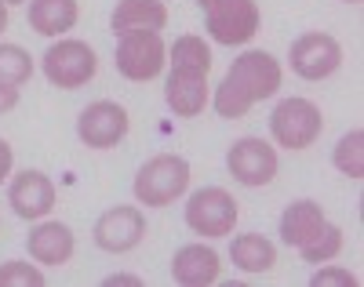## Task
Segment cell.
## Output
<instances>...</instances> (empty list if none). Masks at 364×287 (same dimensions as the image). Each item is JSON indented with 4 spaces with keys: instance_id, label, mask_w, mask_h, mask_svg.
<instances>
[{
    "instance_id": "cell-1",
    "label": "cell",
    "mask_w": 364,
    "mask_h": 287,
    "mask_svg": "<svg viewBox=\"0 0 364 287\" xmlns=\"http://www.w3.org/2000/svg\"><path fill=\"white\" fill-rule=\"evenodd\" d=\"M281 87V62L266 51H245L215 91V109L226 120L245 117L255 102L269 99Z\"/></svg>"
},
{
    "instance_id": "cell-2",
    "label": "cell",
    "mask_w": 364,
    "mask_h": 287,
    "mask_svg": "<svg viewBox=\"0 0 364 287\" xmlns=\"http://www.w3.org/2000/svg\"><path fill=\"white\" fill-rule=\"evenodd\" d=\"M190 185V164L175 153H161L154 161H146L135 175V197L146 207H164L175 197L186 193Z\"/></svg>"
},
{
    "instance_id": "cell-3",
    "label": "cell",
    "mask_w": 364,
    "mask_h": 287,
    "mask_svg": "<svg viewBox=\"0 0 364 287\" xmlns=\"http://www.w3.org/2000/svg\"><path fill=\"white\" fill-rule=\"evenodd\" d=\"M269 131H273V142L284 149H310L324 131V120L310 99H284L269 113Z\"/></svg>"
},
{
    "instance_id": "cell-4",
    "label": "cell",
    "mask_w": 364,
    "mask_h": 287,
    "mask_svg": "<svg viewBox=\"0 0 364 287\" xmlns=\"http://www.w3.org/2000/svg\"><path fill=\"white\" fill-rule=\"evenodd\" d=\"M99 70V58L84 40H58L44 51V77L63 87V91H73V87H84Z\"/></svg>"
},
{
    "instance_id": "cell-5",
    "label": "cell",
    "mask_w": 364,
    "mask_h": 287,
    "mask_svg": "<svg viewBox=\"0 0 364 287\" xmlns=\"http://www.w3.org/2000/svg\"><path fill=\"white\" fill-rule=\"evenodd\" d=\"M186 226L197 237H230L237 226V200L219 185L197 189L186 204Z\"/></svg>"
},
{
    "instance_id": "cell-6",
    "label": "cell",
    "mask_w": 364,
    "mask_h": 287,
    "mask_svg": "<svg viewBox=\"0 0 364 287\" xmlns=\"http://www.w3.org/2000/svg\"><path fill=\"white\" fill-rule=\"evenodd\" d=\"M204 22L211 40L219 44H248L259 29V4L255 0H211L204 8Z\"/></svg>"
},
{
    "instance_id": "cell-7",
    "label": "cell",
    "mask_w": 364,
    "mask_h": 287,
    "mask_svg": "<svg viewBox=\"0 0 364 287\" xmlns=\"http://www.w3.org/2000/svg\"><path fill=\"white\" fill-rule=\"evenodd\" d=\"M117 70L128 80H154L164 70V40L154 29H132L120 33L117 44Z\"/></svg>"
},
{
    "instance_id": "cell-8",
    "label": "cell",
    "mask_w": 364,
    "mask_h": 287,
    "mask_svg": "<svg viewBox=\"0 0 364 287\" xmlns=\"http://www.w3.org/2000/svg\"><path fill=\"white\" fill-rule=\"evenodd\" d=\"M288 58H291V70L302 80H324V77H331L343 66V48H339L336 37H328V33H302L291 44Z\"/></svg>"
},
{
    "instance_id": "cell-9",
    "label": "cell",
    "mask_w": 364,
    "mask_h": 287,
    "mask_svg": "<svg viewBox=\"0 0 364 287\" xmlns=\"http://www.w3.org/2000/svg\"><path fill=\"white\" fill-rule=\"evenodd\" d=\"M226 168L240 185H266L277 175V153L262 139H237L226 153Z\"/></svg>"
},
{
    "instance_id": "cell-10",
    "label": "cell",
    "mask_w": 364,
    "mask_h": 287,
    "mask_svg": "<svg viewBox=\"0 0 364 287\" xmlns=\"http://www.w3.org/2000/svg\"><path fill=\"white\" fill-rule=\"evenodd\" d=\"M77 135L87 149H109L128 135V113L117 102H91L80 120H77Z\"/></svg>"
},
{
    "instance_id": "cell-11",
    "label": "cell",
    "mask_w": 364,
    "mask_h": 287,
    "mask_svg": "<svg viewBox=\"0 0 364 287\" xmlns=\"http://www.w3.org/2000/svg\"><path fill=\"white\" fill-rule=\"evenodd\" d=\"M142 237H146V218L139 207L117 204L95 222V244L109 254H124V251L139 247Z\"/></svg>"
},
{
    "instance_id": "cell-12",
    "label": "cell",
    "mask_w": 364,
    "mask_h": 287,
    "mask_svg": "<svg viewBox=\"0 0 364 287\" xmlns=\"http://www.w3.org/2000/svg\"><path fill=\"white\" fill-rule=\"evenodd\" d=\"M8 204L15 207L18 218H44L55 207V185L44 171H22L15 175L11 189H8Z\"/></svg>"
},
{
    "instance_id": "cell-13",
    "label": "cell",
    "mask_w": 364,
    "mask_h": 287,
    "mask_svg": "<svg viewBox=\"0 0 364 287\" xmlns=\"http://www.w3.org/2000/svg\"><path fill=\"white\" fill-rule=\"evenodd\" d=\"M164 99L178 117H197L208 106V73L204 70H186L171 66V77L164 84Z\"/></svg>"
},
{
    "instance_id": "cell-14",
    "label": "cell",
    "mask_w": 364,
    "mask_h": 287,
    "mask_svg": "<svg viewBox=\"0 0 364 287\" xmlns=\"http://www.w3.org/2000/svg\"><path fill=\"white\" fill-rule=\"evenodd\" d=\"M171 276L182 287H208L219 280V254L208 244H186L175 251L171 259Z\"/></svg>"
},
{
    "instance_id": "cell-15",
    "label": "cell",
    "mask_w": 364,
    "mask_h": 287,
    "mask_svg": "<svg viewBox=\"0 0 364 287\" xmlns=\"http://www.w3.org/2000/svg\"><path fill=\"white\" fill-rule=\"evenodd\" d=\"M26 247L41 266H63L73 254V229L63 226V222H44L26 237Z\"/></svg>"
},
{
    "instance_id": "cell-16",
    "label": "cell",
    "mask_w": 364,
    "mask_h": 287,
    "mask_svg": "<svg viewBox=\"0 0 364 287\" xmlns=\"http://www.w3.org/2000/svg\"><path fill=\"white\" fill-rule=\"evenodd\" d=\"M321 226H324L321 204H314V200H295V204H288L284 215H281V240H284L288 247H302V244H310V240L321 233Z\"/></svg>"
},
{
    "instance_id": "cell-17",
    "label": "cell",
    "mask_w": 364,
    "mask_h": 287,
    "mask_svg": "<svg viewBox=\"0 0 364 287\" xmlns=\"http://www.w3.org/2000/svg\"><path fill=\"white\" fill-rule=\"evenodd\" d=\"M113 33H132V29H164L168 26V11L157 0H120L113 8Z\"/></svg>"
},
{
    "instance_id": "cell-18",
    "label": "cell",
    "mask_w": 364,
    "mask_h": 287,
    "mask_svg": "<svg viewBox=\"0 0 364 287\" xmlns=\"http://www.w3.org/2000/svg\"><path fill=\"white\" fill-rule=\"evenodd\" d=\"M29 26H33L41 37L70 33L77 26V0H33V4H29Z\"/></svg>"
},
{
    "instance_id": "cell-19",
    "label": "cell",
    "mask_w": 364,
    "mask_h": 287,
    "mask_svg": "<svg viewBox=\"0 0 364 287\" xmlns=\"http://www.w3.org/2000/svg\"><path fill=\"white\" fill-rule=\"evenodd\" d=\"M230 259L245 273H266V269L277 266V247H273L266 237H259V233H245V237H233Z\"/></svg>"
},
{
    "instance_id": "cell-20",
    "label": "cell",
    "mask_w": 364,
    "mask_h": 287,
    "mask_svg": "<svg viewBox=\"0 0 364 287\" xmlns=\"http://www.w3.org/2000/svg\"><path fill=\"white\" fill-rule=\"evenodd\" d=\"M29 77H33V58H29V51H22L18 44H0V84L18 87Z\"/></svg>"
},
{
    "instance_id": "cell-21",
    "label": "cell",
    "mask_w": 364,
    "mask_h": 287,
    "mask_svg": "<svg viewBox=\"0 0 364 287\" xmlns=\"http://www.w3.org/2000/svg\"><path fill=\"white\" fill-rule=\"evenodd\" d=\"M336 168L346 175V178H360L364 175V131H350L339 139L336 153H331Z\"/></svg>"
},
{
    "instance_id": "cell-22",
    "label": "cell",
    "mask_w": 364,
    "mask_h": 287,
    "mask_svg": "<svg viewBox=\"0 0 364 287\" xmlns=\"http://www.w3.org/2000/svg\"><path fill=\"white\" fill-rule=\"evenodd\" d=\"M343 251V229L339 226H321V233L310 240V244H302L299 247V254L306 259L310 266H321V262H328V259H336V254Z\"/></svg>"
},
{
    "instance_id": "cell-23",
    "label": "cell",
    "mask_w": 364,
    "mask_h": 287,
    "mask_svg": "<svg viewBox=\"0 0 364 287\" xmlns=\"http://www.w3.org/2000/svg\"><path fill=\"white\" fill-rule=\"evenodd\" d=\"M171 66H186V70H211V51L200 37H178L171 48Z\"/></svg>"
},
{
    "instance_id": "cell-24",
    "label": "cell",
    "mask_w": 364,
    "mask_h": 287,
    "mask_svg": "<svg viewBox=\"0 0 364 287\" xmlns=\"http://www.w3.org/2000/svg\"><path fill=\"white\" fill-rule=\"evenodd\" d=\"M0 287H44V273L29 262H4L0 266Z\"/></svg>"
},
{
    "instance_id": "cell-25",
    "label": "cell",
    "mask_w": 364,
    "mask_h": 287,
    "mask_svg": "<svg viewBox=\"0 0 364 287\" xmlns=\"http://www.w3.org/2000/svg\"><path fill=\"white\" fill-rule=\"evenodd\" d=\"M310 283H314V287H328V283L357 287V276H353V273H346V269H321V273H314V276H310Z\"/></svg>"
},
{
    "instance_id": "cell-26",
    "label": "cell",
    "mask_w": 364,
    "mask_h": 287,
    "mask_svg": "<svg viewBox=\"0 0 364 287\" xmlns=\"http://www.w3.org/2000/svg\"><path fill=\"white\" fill-rule=\"evenodd\" d=\"M18 106V87H4L0 84V113H8Z\"/></svg>"
},
{
    "instance_id": "cell-27",
    "label": "cell",
    "mask_w": 364,
    "mask_h": 287,
    "mask_svg": "<svg viewBox=\"0 0 364 287\" xmlns=\"http://www.w3.org/2000/svg\"><path fill=\"white\" fill-rule=\"evenodd\" d=\"M8 171H11V146L0 139V182L8 178Z\"/></svg>"
},
{
    "instance_id": "cell-28",
    "label": "cell",
    "mask_w": 364,
    "mask_h": 287,
    "mask_svg": "<svg viewBox=\"0 0 364 287\" xmlns=\"http://www.w3.org/2000/svg\"><path fill=\"white\" fill-rule=\"evenodd\" d=\"M124 287V283H132V287H139V276H128V273H117V276H106V287Z\"/></svg>"
},
{
    "instance_id": "cell-29",
    "label": "cell",
    "mask_w": 364,
    "mask_h": 287,
    "mask_svg": "<svg viewBox=\"0 0 364 287\" xmlns=\"http://www.w3.org/2000/svg\"><path fill=\"white\" fill-rule=\"evenodd\" d=\"M4 29H8V4L0 0V33H4Z\"/></svg>"
},
{
    "instance_id": "cell-30",
    "label": "cell",
    "mask_w": 364,
    "mask_h": 287,
    "mask_svg": "<svg viewBox=\"0 0 364 287\" xmlns=\"http://www.w3.org/2000/svg\"><path fill=\"white\" fill-rule=\"evenodd\" d=\"M197 4H200V8H208V4H211V0H197Z\"/></svg>"
},
{
    "instance_id": "cell-31",
    "label": "cell",
    "mask_w": 364,
    "mask_h": 287,
    "mask_svg": "<svg viewBox=\"0 0 364 287\" xmlns=\"http://www.w3.org/2000/svg\"><path fill=\"white\" fill-rule=\"evenodd\" d=\"M4 4H22V0H4Z\"/></svg>"
},
{
    "instance_id": "cell-32",
    "label": "cell",
    "mask_w": 364,
    "mask_h": 287,
    "mask_svg": "<svg viewBox=\"0 0 364 287\" xmlns=\"http://www.w3.org/2000/svg\"><path fill=\"white\" fill-rule=\"evenodd\" d=\"M350 4H360V0H350Z\"/></svg>"
}]
</instances>
